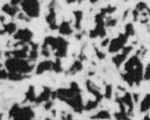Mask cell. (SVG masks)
I'll return each instance as SVG.
<instances>
[{"mask_svg": "<svg viewBox=\"0 0 150 120\" xmlns=\"http://www.w3.org/2000/svg\"><path fill=\"white\" fill-rule=\"evenodd\" d=\"M51 98L53 99H58L66 102L78 113H81L84 110V104L83 102V98H81V89L76 82L71 83L70 88L58 89L57 91L53 92Z\"/></svg>", "mask_w": 150, "mask_h": 120, "instance_id": "6da1fadb", "label": "cell"}, {"mask_svg": "<svg viewBox=\"0 0 150 120\" xmlns=\"http://www.w3.org/2000/svg\"><path fill=\"white\" fill-rule=\"evenodd\" d=\"M126 73L123 75V79L129 86L139 85L141 80L143 78V66L141 64L139 58L134 55L129 58L124 67Z\"/></svg>", "mask_w": 150, "mask_h": 120, "instance_id": "7a4b0ae2", "label": "cell"}, {"mask_svg": "<svg viewBox=\"0 0 150 120\" xmlns=\"http://www.w3.org/2000/svg\"><path fill=\"white\" fill-rule=\"evenodd\" d=\"M33 65L30 64L29 59L17 58V57H8L5 61V68L8 72L20 73V74H29L33 70Z\"/></svg>", "mask_w": 150, "mask_h": 120, "instance_id": "3957f363", "label": "cell"}, {"mask_svg": "<svg viewBox=\"0 0 150 120\" xmlns=\"http://www.w3.org/2000/svg\"><path fill=\"white\" fill-rule=\"evenodd\" d=\"M43 45L51 48L56 57L64 58L67 56L69 42L62 36H47L44 39Z\"/></svg>", "mask_w": 150, "mask_h": 120, "instance_id": "277c9868", "label": "cell"}, {"mask_svg": "<svg viewBox=\"0 0 150 120\" xmlns=\"http://www.w3.org/2000/svg\"><path fill=\"white\" fill-rule=\"evenodd\" d=\"M114 11H116V7L108 6L106 8L101 9L100 12L95 16V29L90 31V33H89L90 39H95V38H97V36L104 38V36H106V30H105L106 23L104 21V17H105L107 14L113 13Z\"/></svg>", "mask_w": 150, "mask_h": 120, "instance_id": "5b68a950", "label": "cell"}, {"mask_svg": "<svg viewBox=\"0 0 150 120\" xmlns=\"http://www.w3.org/2000/svg\"><path fill=\"white\" fill-rule=\"evenodd\" d=\"M9 118L11 119H33L35 118V111L30 106H20L18 104L12 105L9 110Z\"/></svg>", "mask_w": 150, "mask_h": 120, "instance_id": "8992f818", "label": "cell"}, {"mask_svg": "<svg viewBox=\"0 0 150 120\" xmlns=\"http://www.w3.org/2000/svg\"><path fill=\"white\" fill-rule=\"evenodd\" d=\"M21 7L24 14L28 17L32 18H38L40 15V4L39 0H22Z\"/></svg>", "mask_w": 150, "mask_h": 120, "instance_id": "52a82bcc", "label": "cell"}, {"mask_svg": "<svg viewBox=\"0 0 150 120\" xmlns=\"http://www.w3.org/2000/svg\"><path fill=\"white\" fill-rule=\"evenodd\" d=\"M129 34L127 32H125V34H121L120 36H118L117 39H114L113 41H111L109 45V52L110 53H115L120 51L121 49H123L125 47V44H126L127 41L129 38Z\"/></svg>", "mask_w": 150, "mask_h": 120, "instance_id": "ba28073f", "label": "cell"}, {"mask_svg": "<svg viewBox=\"0 0 150 120\" xmlns=\"http://www.w3.org/2000/svg\"><path fill=\"white\" fill-rule=\"evenodd\" d=\"M33 34L29 29H22V30H19L14 34L13 38L16 41H19V44L22 45L25 44H29L33 39Z\"/></svg>", "mask_w": 150, "mask_h": 120, "instance_id": "9c48e42d", "label": "cell"}, {"mask_svg": "<svg viewBox=\"0 0 150 120\" xmlns=\"http://www.w3.org/2000/svg\"><path fill=\"white\" fill-rule=\"evenodd\" d=\"M48 9H49V12H48L45 20H46L47 24H48V26H49V28L51 29V30H58L59 26L57 25V23H56V12H55L54 0H52L51 3L49 4Z\"/></svg>", "mask_w": 150, "mask_h": 120, "instance_id": "30bf717a", "label": "cell"}, {"mask_svg": "<svg viewBox=\"0 0 150 120\" xmlns=\"http://www.w3.org/2000/svg\"><path fill=\"white\" fill-rule=\"evenodd\" d=\"M29 45L30 44H25L22 45L21 48L19 49H15L12 51H9V52H6L5 55L7 57H17V58H23V59H26L29 57Z\"/></svg>", "mask_w": 150, "mask_h": 120, "instance_id": "8fae6325", "label": "cell"}, {"mask_svg": "<svg viewBox=\"0 0 150 120\" xmlns=\"http://www.w3.org/2000/svg\"><path fill=\"white\" fill-rule=\"evenodd\" d=\"M132 49V46H128V47H124L123 49H122V52L120 54H118V55H116L113 57V63L116 65V67L119 68L122 65V63L126 60L127 56L129 55V53L131 52V50Z\"/></svg>", "mask_w": 150, "mask_h": 120, "instance_id": "7c38bea8", "label": "cell"}, {"mask_svg": "<svg viewBox=\"0 0 150 120\" xmlns=\"http://www.w3.org/2000/svg\"><path fill=\"white\" fill-rule=\"evenodd\" d=\"M53 65H54V61L45 60V61H42L38 65L35 72L38 75H41V74H43L44 72H47V71H52Z\"/></svg>", "mask_w": 150, "mask_h": 120, "instance_id": "4fadbf2b", "label": "cell"}, {"mask_svg": "<svg viewBox=\"0 0 150 120\" xmlns=\"http://www.w3.org/2000/svg\"><path fill=\"white\" fill-rule=\"evenodd\" d=\"M52 91L50 88L48 87H44L43 88V91L41 92V94L39 96H36V99H35V104H42V102H46L50 99V98L52 96Z\"/></svg>", "mask_w": 150, "mask_h": 120, "instance_id": "5bb4252c", "label": "cell"}, {"mask_svg": "<svg viewBox=\"0 0 150 120\" xmlns=\"http://www.w3.org/2000/svg\"><path fill=\"white\" fill-rule=\"evenodd\" d=\"M86 88H87V90H88V92L94 96L96 101H98L99 102L102 101L104 96L100 93V91L98 90V88H96L95 86L93 85V83L91 81H89V80H87L86 81Z\"/></svg>", "mask_w": 150, "mask_h": 120, "instance_id": "9a60e30c", "label": "cell"}, {"mask_svg": "<svg viewBox=\"0 0 150 120\" xmlns=\"http://www.w3.org/2000/svg\"><path fill=\"white\" fill-rule=\"evenodd\" d=\"M58 31H59V33L63 36H70L73 34V29L71 28L70 22H67V21H64L61 23V25L59 26Z\"/></svg>", "mask_w": 150, "mask_h": 120, "instance_id": "2e32d148", "label": "cell"}, {"mask_svg": "<svg viewBox=\"0 0 150 120\" xmlns=\"http://www.w3.org/2000/svg\"><path fill=\"white\" fill-rule=\"evenodd\" d=\"M2 12H4L5 14H7V15H9L13 18L19 12V8L17 6H14L12 4H4L2 6Z\"/></svg>", "mask_w": 150, "mask_h": 120, "instance_id": "e0dca14e", "label": "cell"}, {"mask_svg": "<svg viewBox=\"0 0 150 120\" xmlns=\"http://www.w3.org/2000/svg\"><path fill=\"white\" fill-rule=\"evenodd\" d=\"M2 27H3L2 28V32H1L2 35H4V33H7V34H9V35H14L17 31V26L15 23H13V22L8 23L6 25H2Z\"/></svg>", "mask_w": 150, "mask_h": 120, "instance_id": "ac0fdd59", "label": "cell"}, {"mask_svg": "<svg viewBox=\"0 0 150 120\" xmlns=\"http://www.w3.org/2000/svg\"><path fill=\"white\" fill-rule=\"evenodd\" d=\"M81 70H83V63H81V60H76L72 64V66L69 68L68 73L71 74V75H75V74L79 73Z\"/></svg>", "mask_w": 150, "mask_h": 120, "instance_id": "d6986e66", "label": "cell"}, {"mask_svg": "<svg viewBox=\"0 0 150 120\" xmlns=\"http://www.w3.org/2000/svg\"><path fill=\"white\" fill-rule=\"evenodd\" d=\"M25 101H30V102H35L36 99V95H35V91L33 86H30L29 90L27 91L26 95H25Z\"/></svg>", "mask_w": 150, "mask_h": 120, "instance_id": "ffe728a7", "label": "cell"}, {"mask_svg": "<svg viewBox=\"0 0 150 120\" xmlns=\"http://www.w3.org/2000/svg\"><path fill=\"white\" fill-rule=\"evenodd\" d=\"M74 16H75V19H76L75 28L77 29V30H81V20H83V13L81 12V10L74 11Z\"/></svg>", "mask_w": 150, "mask_h": 120, "instance_id": "44dd1931", "label": "cell"}, {"mask_svg": "<svg viewBox=\"0 0 150 120\" xmlns=\"http://www.w3.org/2000/svg\"><path fill=\"white\" fill-rule=\"evenodd\" d=\"M121 99L123 101V102H124L125 104H127V105L129 106V110L128 114H131L132 110V108H134V102H132V95H131V94H129V93H126V95H125Z\"/></svg>", "mask_w": 150, "mask_h": 120, "instance_id": "7402d4cb", "label": "cell"}, {"mask_svg": "<svg viewBox=\"0 0 150 120\" xmlns=\"http://www.w3.org/2000/svg\"><path fill=\"white\" fill-rule=\"evenodd\" d=\"M150 109V94L145 96V98L142 99L140 104V111L141 112H146Z\"/></svg>", "mask_w": 150, "mask_h": 120, "instance_id": "603a6c76", "label": "cell"}, {"mask_svg": "<svg viewBox=\"0 0 150 120\" xmlns=\"http://www.w3.org/2000/svg\"><path fill=\"white\" fill-rule=\"evenodd\" d=\"M91 118H93V119H97V118L109 119V118H111V116H110L109 111H107V110H101V111H99L98 113H96L95 115L91 116Z\"/></svg>", "mask_w": 150, "mask_h": 120, "instance_id": "cb8c5ba5", "label": "cell"}, {"mask_svg": "<svg viewBox=\"0 0 150 120\" xmlns=\"http://www.w3.org/2000/svg\"><path fill=\"white\" fill-rule=\"evenodd\" d=\"M99 104V101L94 99V101H88L86 102V104L84 105V110L89 111L91 109H94V108L97 107V105Z\"/></svg>", "mask_w": 150, "mask_h": 120, "instance_id": "d4e9b609", "label": "cell"}, {"mask_svg": "<svg viewBox=\"0 0 150 120\" xmlns=\"http://www.w3.org/2000/svg\"><path fill=\"white\" fill-rule=\"evenodd\" d=\"M62 63H61V58L59 57H56L55 61H54V65H53V71H55L56 73H60L62 72Z\"/></svg>", "mask_w": 150, "mask_h": 120, "instance_id": "484cf974", "label": "cell"}, {"mask_svg": "<svg viewBox=\"0 0 150 120\" xmlns=\"http://www.w3.org/2000/svg\"><path fill=\"white\" fill-rule=\"evenodd\" d=\"M106 99H110L112 98V86L111 85H107L105 89V95H104Z\"/></svg>", "mask_w": 150, "mask_h": 120, "instance_id": "4316f807", "label": "cell"}, {"mask_svg": "<svg viewBox=\"0 0 150 120\" xmlns=\"http://www.w3.org/2000/svg\"><path fill=\"white\" fill-rule=\"evenodd\" d=\"M143 78L145 80H150V64L147 65L145 72H144V75H143Z\"/></svg>", "mask_w": 150, "mask_h": 120, "instance_id": "83f0119b", "label": "cell"}, {"mask_svg": "<svg viewBox=\"0 0 150 120\" xmlns=\"http://www.w3.org/2000/svg\"><path fill=\"white\" fill-rule=\"evenodd\" d=\"M117 24V20L115 19H108V21L106 22V26L107 27H113Z\"/></svg>", "mask_w": 150, "mask_h": 120, "instance_id": "f1b7e54d", "label": "cell"}, {"mask_svg": "<svg viewBox=\"0 0 150 120\" xmlns=\"http://www.w3.org/2000/svg\"><path fill=\"white\" fill-rule=\"evenodd\" d=\"M6 70H7L6 68H5V69H4V68H2V69H1V79L2 80L8 79V73H9V72H7Z\"/></svg>", "mask_w": 150, "mask_h": 120, "instance_id": "f546056e", "label": "cell"}, {"mask_svg": "<svg viewBox=\"0 0 150 120\" xmlns=\"http://www.w3.org/2000/svg\"><path fill=\"white\" fill-rule=\"evenodd\" d=\"M52 101H46L45 102V104H44V108L46 110H49L50 108H51V106H52Z\"/></svg>", "mask_w": 150, "mask_h": 120, "instance_id": "4dcf8cb0", "label": "cell"}, {"mask_svg": "<svg viewBox=\"0 0 150 120\" xmlns=\"http://www.w3.org/2000/svg\"><path fill=\"white\" fill-rule=\"evenodd\" d=\"M95 51H96V55H97L98 58H100V59H104V58H105V54L99 52V50L97 49V48H95Z\"/></svg>", "mask_w": 150, "mask_h": 120, "instance_id": "1f68e13d", "label": "cell"}, {"mask_svg": "<svg viewBox=\"0 0 150 120\" xmlns=\"http://www.w3.org/2000/svg\"><path fill=\"white\" fill-rule=\"evenodd\" d=\"M22 0H10V4L14 5V6H17L18 4H21Z\"/></svg>", "mask_w": 150, "mask_h": 120, "instance_id": "d6a6232c", "label": "cell"}, {"mask_svg": "<svg viewBox=\"0 0 150 120\" xmlns=\"http://www.w3.org/2000/svg\"><path fill=\"white\" fill-rule=\"evenodd\" d=\"M145 8H146V5L144 4V3H138V5H137V9L139 10V11L143 10V9H145Z\"/></svg>", "mask_w": 150, "mask_h": 120, "instance_id": "836d02e7", "label": "cell"}, {"mask_svg": "<svg viewBox=\"0 0 150 120\" xmlns=\"http://www.w3.org/2000/svg\"><path fill=\"white\" fill-rule=\"evenodd\" d=\"M108 44H109V39H106L105 41L102 42V44H101V45H102V46H106V45Z\"/></svg>", "mask_w": 150, "mask_h": 120, "instance_id": "e575fe53", "label": "cell"}, {"mask_svg": "<svg viewBox=\"0 0 150 120\" xmlns=\"http://www.w3.org/2000/svg\"><path fill=\"white\" fill-rule=\"evenodd\" d=\"M76 1H77V0H67V2L69 4H72V3H74V2H76Z\"/></svg>", "mask_w": 150, "mask_h": 120, "instance_id": "d590c367", "label": "cell"}, {"mask_svg": "<svg viewBox=\"0 0 150 120\" xmlns=\"http://www.w3.org/2000/svg\"><path fill=\"white\" fill-rule=\"evenodd\" d=\"M90 2H91V3H96V2L98 1V0H89Z\"/></svg>", "mask_w": 150, "mask_h": 120, "instance_id": "8d00e7d4", "label": "cell"}]
</instances>
